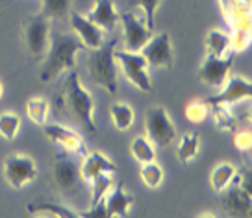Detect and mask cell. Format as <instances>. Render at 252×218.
I'll return each instance as SVG.
<instances>
[{
	"label": "cell",
	"instance_id": "obj_1",
	"mask_svg": "<svg viewBox=\"0 0 252 218\" xmlns=\"http://www.w3.org/2000/svg\"><path fill=\"white\" fill-rule=\"evenodd\" d=\"M60 104H62L63 111L71 118H74L84 130H87L89 133L96 132V122H94V98L93 94L82 85L78 72L74 69L69 70V74L65 78L62 96H60Z\"/></svg>",
	"mask_w": 252,
	"mask_h": 218
},
{
	"label": "cell",
	"instance_id": "obj_2",
	"mask_svg": "<svg viewBox=\"0 0 252 218\" xmlns=\"http://www.w3.org/2000/svg\"><path fill=\"white\" fill-rule=\"evenodd\" d=\"M82 50H86V47L80 43L78 37H72L69 33L50 35V45L39 70V80L48 83L58 78L62 72H69L71 69H74Z\"/></svg>",
	"mask_w": 252,
	"mask_h": 218
},
{
	"label": "cell",
	"instance_id": "obj_3",
	"mask_svg": "<svg viewBox=\"0 0 252 218\" xmlns=\"http://www.w3.org/2000/svg\"><path fill=\"white\" fill-rule=\"evenodd\" d=\"M115 41H110L108 45L89 50L87 57V67H89V76L98 87H102L108 94L117 93V67H115Z\"/></svg>",
	"mask_w": 252,
	"mask_h": 218
},
{
	"label": "cell",
	"instance_id": "obj_4",
	"mask_svg": "<svg viewBox=\"0 0 252 218\" xmlns=\"http://www.w3.org/2000/svg\"><path fill=\"white\" fill-rule=\"evenodd\" d=\"M113 57L121 65L123 74L132 85L137 87L143 93H152V82H150L149 76V61L145 59V55L141 52H130L125 48H121V50L115 48Z\"/></svg>",
	"mask_w": 252,
	"mask_h": 218
},
{
	"label": "cell",
	"instance_id": "obj_5",
	"mask_svg": "<svg viewBox=\"0 0 252 218\" xmlns=\"http://www.w3.org/2000/svg\"><path fill=\"white\" fill-rule=\"evenodd\" d=\"M23 43L33 59H43L50 45V21L33 15L23 23Z\"/></svg>",
	"mask_w": 252,
	"mask_h": 218
},
{
	"label": "cell",
	"instance_id": "obj_6",
	"mask_svg": "<svg viewBox=\"0 0 252 218\" xmlns=\"http://www.w3.org/2000/svg\"><path fill=\"white\" fill-rule=\"evenodd\" d=\"M52 179L56 183V189L62 194L71 196L80 191L82 185V174H80V166L72 157L69 156V152L58 154L54 157V166H52Z\"/></svg>",
	"mask_w": 252,
	"mask_h": 218
},
{
	"label": "cell",
	"instance_id": "obj_7",
	"mask_svg": "<svg viewBox=\"0 0 252 218\" xmlns=\"http://www.w3.org/2000/svg\"><path fill=\"white\" fill-rule=\"evenodd\" d=\"M4 179L8 181L9 187L23 189L24 185L32 183L37 178V166L35 161L26 154H11L4 159Z\"/></svg>",
	"mask_w": 252,
	"mask_h": 218
},
{
	"label": "cell",
	"instance_id": "obj_8",
	"mask_svg": "<svg viewBox=\"0 0 252 218\" xmlns=\"http://www.w3.org/2000/svg\"><path fill=\"white\" fill-rule=\"evenodd\" d=\"M145 128L149 133V139L156 146H169L176 139V128L169 117L165 108L158 106L150 108L145 115Z\"/></svg>",
	"mask_w": 252,
	"mask_h": 218
},
{
	"label": "cell",
	"instance_id": "obj_9",
	"mask_svg": "<svg viewBox=\"0 0 252 218\" xmlns=\"http://www.w3.org/2000/svg\"><path fill=\"white\" fill-rule=\"evenodd\" d=\"M234 61V52L230 50L224 55H206L202 65L198 67V80L208 87L219 89L224 85V82L228 78L230 69Z\"/></svg>",
	"mask_w": 252,
	"mask_h": 218
},
{
	"label": "cell",
	"instance_id": "obj_10",
	"mask_svg": "<svg viewBox=\"0 0 252 218\" xmlns=\"http://www.w3.org/2000/svg\"><path fill=\"white\" fill-rule=\"evenodd\" d=\"M139 52L145 55L149 65L158 67V69H171L174 63L173 43H171V35L167 31L150 35V39L143 45Z\"/></svg>",
	"mask_w": 252,
	"mask_h": 218
},
{
	"label": "cell",
	"instance_id": "obj_11",
	"mask_svg": "<svg viewBox=\"0 0 252 218\" xmlns=\"http://www.w3.org/2000/svg\"><path fill=\"white\" fill-rule=\"evenodd\" d=\"M243 179V178H241ZM239 181H232L228 187L224 189L220 196V205L224 211H228L232 217H251L252 215V196L251 191Z\"/></svg>",
	"mask_w": 252,
	"mask_h": 218
},
{
	"label": "cell",
	"instance_id": "obj_12",
	"mask_svg": "<svg viewBox=\"0 0 252 218\" xmlns=\"http://www.w3.org/2000/svg\"><path fill=\"white\" fill-rule=\"evenodd\" d=\"M41 128H43V133L48 137V140L54 144H60L65 152L76 154L80 157H86L89 154L86 142L78 132H74L63 124H43Z\"/></svg>",
	"mask_w": 252,
	"mask_h": 218
},
{
	"label": "cell",
	"instance_id": "obj_13",
	"mask_svg": "<svg viewBox=\"0 0 252 218\" xmlns=\"http://www.w3.org/2000/svg\"><path fill=\"white\" fill-rule=\"evenodd\" d=\"M119 21L123 24V33H125V50L139 52L143 45L150 39L152 30L147 26V23L143 19L135 15L134 11L119 15Z\"/></svg>",
	"mask_w": 252,
	"mask_h": 218
},
{
	"label": "cell",
	"instance_id": "obj_14",
	"mask_svg": "<svg viewBox=\"0 0 252 218\" xmlns=\"http://www.w3.org/2000/svg\"><path fill=\"white\" fill-rule=\"evenodd\" d=\"M69 24H71L72 31L76 33L78 41L87 48V50L102 47L104 31L100 30L93 21H89L86 15H82L78 11H71V13H69Z\"/></svg>",
	"mask_w": 252,
	"mask_h": 218
},
{
	"label": "cell",
	"instance_id": "obj_15",
	"mask_svg": "<svg viewBox=\"0 0 252 218\" xmlns=\"http://www.w3.org/2000/svg\"><path fill=\"white\" fill-rule=\"evenodd\" d=\"M251 96H252L251 82H247L243 76H232V78H226L224 87H222L220 93L208 96L206 102L208 104H224V106H230V104H237V102L241 100H247Z\"/></svg>",
	"mask_w": 252,
	"mask_h": 218
},
{
	"label": "cell",
	"instance_id": "obj_16",
	"mask_svg": "<svg viewBox=\"0 0 252 218\" xmlns=\"http://www.w3.org/2000/svg\"><path fill=\"white\" fill-rule=\"evenodd\" d=\"M222 17L232 30H251V0H217Z\"/></svg>",
	"mask_w": 252,
	"mask_h": 218
},
{
	"label": "cell",
	"instance_id": "obj_17",
	"mask_svg": "<svg viewBox=\"0 0 252 218\" xmlns=\"http://www.w3.org/2000/svg\"><path fill=\"white\" fill-rule=\"evenodd\" d=\"M134 205V196L126 192L125 183L111 187L104 196L106 218H126L130 215V207Z\"/></svg>",
	"mask_w": 252,
	"mask_h": 218
},
{
	"label": "cell",
	"instance_id": "obj_18",
	"mask_svg": "<svg viewBox=\"0 0 252 218\" xmlns=\"http://www.w3.org/2000/svg\"><path fill=\"white\" fill-rule=\"evenodd\" d=\"M117 164L111 161L108 156H104L100 152H91L84 157V163L80 164V174L82 181L91 183L98 174H115Z\"/></svg>",
	"mask_w": 252,
	"mask_h": 218
},
{
	"label": "cell",
	"instance_id": "obj_19",
	"mask_svg": "<svg viewBox=\"0 0 252 218\" xmlns=\"http://www.w3.org/2000/svg\"><path fill=\"white\" fill-rule=\"evenodd\" d=\"M87 19L93 21L102 31L111 33L119 23V13L115 11L113 0H94V6L87 13Z\"/></svg>",
	"mask_w": 252,
	"mask_h": 218
},
{
	"label": "cell",
	"instance_id": "obj_20",
	"mask_svg": "<svg viewBox=\"0 0 252 218\" xmlns=\"http://www.w3.org/2000/svg\"><path fill=\"white\" fill-rule=\"evenodd\" d=\"M28 215L32 217H58V218H76L80 217V213H74L72 209L65 207V205H60V203H30L28 207Z\"/></svg>",
	"mask_w": 252,
	"mask_h": 218
},
{
	"label": "cell",
	"instance_id": "obj_21",
	"mask_svg": "<svg viewBox=\"0 0 252 218\" xmlns=\"http://www.w3.org/2000/svg\"><path fill=\"white\" fill-rule=\"evenodd\" d=\"M110 117L113 126L117 128L119 132H128L132 126H134L135 120V113L134 109L130 108L125 102H117L110 108Z\"/></svg>",
	"mask_w": 252,
	"mask_h": 218
},
{
	"label": "cell",
	"instance_id": "obj_22",
	"mask_svg": "<svg viewBox=\"0 0 252 218\" xmlns=\"http://www.w3.org/2000/svg\"><path fill=\"white\" fill-rule=\"evenodd\" d=\"M210 113H212L217 130L230 133H234L237 130V118L224 104H210Z\"/></svg>",
	"mask_w": 252,
	"mask_h": 218
},
{
	"label": "cell",
	"instance_id": "obj_23",
	"mask_svg": "<svg viewBox=\"0 0 252 218\" xmlns=\"http://www.w3.org/2000/svg\"><path fill=\"white\" fill-rule=\"evenodd\" d=\"M198 148H200V137H198L197 132L186 133L180 137V142H178V150H176V157L180 163H189L193 161L198 154Z\"/></svg>",
	"mask_w": 252,
	"mask_h": 218
},
{
	"label": "cell",
	"instance_id": "obj_24",
	"mask_svg": "<svg viewBox=\"0 0 252 218\" xmlns=\"http://www.w3.org/2000/svg\"><path fill=\"white\" fill-rule=\"evenodd\" d=\"M206 50L210 55H224L230 52V33L213 28L206 35Z\"/></svg>",
	"mask_w": 252,
	"mask_h": 218
},
{
	"label": "cell",
	"instance_id": "obj_25",
	"mask_svg": "<svg viewBox=\"0 0 252 218\" xmlns=\"http://www.w3.org/2000/svg\"><path fill=\"white\" fill-rule=\"evenodd\" d=\"M71 13V0H43L37 17H43L47 21L54 19H65Z\"/></svg>",
	"mask_w": 252,
	"mask_h": 218
},
{
	"label": "cell",
	"instance_id": "obj_26",
	"mask_svg": "<svg viewBox=\"0 0 252 218\" xmlns=\"http://www.w3.org/2000/svg\"><path fill=\"white\" fill-rule=\"evenodd\" d=\"M237 172V168L232 163H219L215 164V168L212 170V176H210V183L215 192H222L224 189L232 183V178Z\"/></svg>",
	"mask_w": 252,
	"mask_h": 218
},
{
	"label": "cell",
	"instance_id": "obj_27",
	"mask_svg": "<svg viewBox=\"0 0 252 218\" xmlns=\"http://www.w3.org/2000/svg\"><path fill=\"white\" fill-rule=\"evenodd\" d=\"M48 111H50V104H48V100L41 98V96H33V98L26 102V115L35 126L47 124Z\"/></svg>",
	"mask_w": 252,
	"mask_h": 218
},
{
	"label": "cell",
	"instance_id": "obj_28",
	"mask_svg": "<svg viewBox=\"0 0 252 218\" xmlns=\"http://www.w3.org/2000/svg\"><path fill=\"white\" fill-rule=\"evenodd\" d=\"M130 152H132L134 159L139 164L149 163V161H156L154 144H152V140H150L149 137H143V135L135 137V139L132 140V144H130Z\"/></svg>",
	"mask_w": 252,
	"mask_h": 218
},
{
	"label": "cell",
	"instance_id": "obj_29",
	"mask_svg": "<svg viewBox=\"0 0 252 218\" xmlns=\"http://www.w3.org/2000/svg\"><path fill=\"white\" fill-rule=\"evenodd\" d=\"M139 178H141L143 185L149 189H158L163 181V168L156 163V161H149L143 163L139 168Z\"/></svg>",
	"mask_w": 252,
	"mask_h": 218
},
{
	"label": "cell",
	"instance_id": "obj_30",
	"mask_svg": "<svg viewBox=\"0 0 252 218\" xmlns=\"http://www.w3.org/2000/svg\"><path fill=\"white\" fill-rule=\"evenodd\" d=\"M21 132V117L17 113H0V135L6 140H13Z\"/></svg>",
	"mask_w": 252,
	"mask_h": 218
},
{
	"label": "cell",
	"instance_id": "obj_31",
	"mask_svg": "<svg viewBox=\"0 0 252 218\" xmlns=\"http://www.w3.org/2000/svg\"><path fill=\"white\" fill-rule=\"evenodd\" d=\"M210 115V104L206 100H193L186 106V118L193 124L204 122Z\"/></svg>",
	"mask_w": 252,
	"mask_h": 218
},
{
	"label": "cell",
	"instance_id": "obj_32",
	"mask_svg": "<svg viewBox=\"0 0 252 218\" xmlns=\"http://www.w3.org/2000/svg\"><path fill=\"white\" fill-rule=\"evenodd\" d=\"M91 185H93V198H91V205H94V203L100 202L104 196H106V192L113 187L111 174H98V176L91 181Z\"/></svg>",
	"mask_w": 252,
	"mask_h": 218
},
{
	"label": "cell",
	"instance_id": "obj_33",
	"mask_svg": "<svg viewBox=\"0 0 252 218\" xmlns=\"http://www.w3.org/2000/svg\"><path fill=\"white\" fill-rule=\"evenodd\" d=\"M251 47V30H232L230 33V50L234 54L245 52Z\"/></svg>",
	"mask_w": 252,
	"mask_h": 218
},
{
	"label": "cell",
	"instance_id": "obj_34",
	"mask_svg": "<svg viewBox=\"0 0 252 218\" xmlns=\"http://www.w3.org/2000/svg\"><path fill=\"white\" fill-rule=\"evenodd\" d=\"M137 8L141 9L143 21L147 23L150 30H154V19H156V9L159 6V0H135Z\"/></svg>",
	"mask_w": 252,
	"mask_h": 218
},
{
	"label": "cell",
	"instance_id": "obj_35",
	"mask_svg": "<svg viewBox=\"0 0 252 218\" xmlns=\"http://www.w3.org/2000/svg\"><path fill=\"white\" fill-rule=\"evenodd\" d=\"M234 146L239 152H249L252 148V133L249 130H241V132H234Z\"/></svg>",
	"mask_w": 252,
	"mask_h": 218
},
{
	"label": "cell",
	"instance_id": "obj_36",
	"mask_svg": "<svg viewBox=\"0 0 252 218\" xmlns=\"http://www.w3.org/2000/svg\"><path fill=\"white\" fill-rule=\"evenodd\" d=\"M82 218H106V209H104V198L98 203L91 205V209L87 213H80Z\"/></svg>",
	"mask_w": 252,
	"mask_h": 218
},
{
	"label": "cell",
	"instance_id": "obj_37",
	"mask_svg": "<svg viewBox=\"0 0 252 218\" xmlns=\"http://www.w3.org/2000/svg\"><path fill=\"white\" fill-rule=\"evenodd\" d=\"M4 93H6V89H4V83H2V82H0V100H2V98H4Z\"/></svg>",
	"mask_w": 252,
	"mask_h": 218
}]
</instances>
